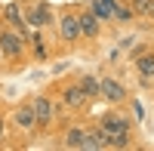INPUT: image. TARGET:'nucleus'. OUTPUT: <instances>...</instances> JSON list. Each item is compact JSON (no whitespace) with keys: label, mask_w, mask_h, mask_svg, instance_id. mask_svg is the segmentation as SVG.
Instances as JSON below:
<instances>
[{"label":"nucleus","mask_w":154,"mask_h":151,"mask_svg":"<svg viewBox=\"0 0 154 151\" xmlns=\"http://www.w3.org/2000/svg\"><path fill=\"white\" fill-rule=\"evenodd\" d=\"M3 16H6V22H12V25H16V28L22 31L25 19H22V6H19V3H16V6H6V9H3Z\"/></svg>","instance_id":"obj_12"},{"label":"nucleus","mask_w":154,"mask_h":151,"mask_svg":"<svg viewBox=\"0 0 154 151\" xmlns=\"http://www.w3.org/2000/svg\"><path fill=\"white\" fill-rule=\"evenodd\" d=\"M77 25H80V37H96L99 34V19L93 16V12L77 16Z\"/></svg>","instance_id":"obj_6"},{"label":"nucleus","mask_w":154,"mask_h":151,"mask_svg":"<svg viewBox=\"0 0 154 151\" xmlns=\"http://www.w3.org/2000/svg\"><path fill=\"white\" fill-rule=\"evenodd\" d=\"M59 31H62V37L65 40H80V25H77V16H62L59 19Z\"/></svg>","instance_id":"obj_2"},{"label":"nucleus","mask_w":154,"mask_h":151,"mask_svg":"<svg viewBox=\"0 0 154 151\" xmlns=\"http://www.w3.org/2000/svg\"><path fill=\"white\" fill-rule=\"evenodd\" d=\"M114 6H117V0H93V16L96 19H111Z\"/></svg>","instance_id":"obj_9"},{"label":"nucleus","mask_w":154,"mask_h":151,"mask_svg":"<svg viewBox=\"0 0 154 151\" xmlns=\"http://www.w3.org/2000/svg\"><path fill=\"white\" fill-rule=\"evenodd\" d=\"M83 139H86L83 130H68V133H65V145H68V148H83Z\"/></svg>","instance_id":"obj_13"},{"label":"nucleus","mask_w":154,"mask_h":151,"mask_svg":"<svg viewBox=\"0 0 154 151\" xmlns=\"http://www.w3.org/2000/svg\"><path fill=\"white\" fill-rule=\"evenodd\" d=\"M133 117H136V120H142V117H145V108H142V105H139V102L133 105Z\"/></svg>","instance_id":"obj_17"},{"label":"nucleus","mask_w":154,"mask_h":151,"mask_svg":"<svg viewBox=\"0 0 154 151\" xmlns=\"http://www.w3.org/2000/svg\"><path fill=\"white\" fill-rule=\"evenodd\" d=\"M0 49L6 56H22V37L12 34V31H3L0 34Z\"/></svg>","instance_id":"obj_3"},{"label":"nucleus","mask_w":154,"mask_h":151,"mask_svg":"<svg viewBox=\"0 0 154 151\" xmlns=\"http://www.w3.org/2000/svg\"><path fill=\"white\" fill-rule=\"evenodd\" d=\"M111 19H117V22H130V19H133V9H126V6H120V3H117V6H114V16H111Z\"/></svg>","instance_id":"obj_16"},{"label":"nucleus","mask_w":154,"mask_h":151,"mask_svg":"<svg viewBox=\"0 0 154 151\" xmlns=\"http://www.w3.org/2000/svg\"><path fill=\"white\" fill-rule=\"evenodd\" d=\"M136 68H139L142 77H151V74H154V56H139L136 59Z\"/></svg>","instance_id":"obj_11"},{"label":"nucleus","mask_w":154,"mask_h":151,"mask_svg":"<svg viewBox=\"0 0 154 151\" xmlns=\"http://www.w3.org/2000/svg\"><path fill=\"white\" fill-rule=\"evenodd\" d=\"M0 136H3V120H0Z\"/></svg>","instance_id":"obj_19"},{"label":"nucleus","mask_w":154,"mask_h":151,"mask_svg":"<svg viewBox=\"0 0 154 151\" xmlns=\"http://www.w3.org/2000/svg\"><path fill=\"white\" fill-rule=\"evenodd\" d=\"M77 86H80V90L86 93V99H93V96H99V80H96V77H83V80L77 83Z\"/></svg>","instance_id":"obj_14"},{"label":"nucleus","mask_w":154,"mask_h":151,"mask_svg":"<svg viewBox=\"0 0 154 151\" xmlns=\"http://www.w3.org/2000/svg\"><path fill=\"white\" fill-rule=\"evenodd\" d=\"M148 19H154V0H151V9H148Z\"/></svg>","instance_id":"obj_18"},{"label":"nucleus","mask_w":154,"mask_h":151,"mask_svg":"<svg viewBox=\"0 0 154 151\" xmlns=\"http://www.w3.org/2000/svg\"><path fill=\"white\" fill-rule=\"evenodd\" d=\"M16 123H19V127H25V130H31L34 123H37L34 105H19V108H16Z\"/></svg>","instance_id":"obj_8"},{"label":"nucleus","mask_w":154,"mask_h":151,"mask_svg":"<svg viewBox=\"0 0 154 151\" xmlns=\"http://www.w3.org/2000/svg\"><path fill=\"white\" fill-rule=\"evenodd\" d=\"M99 93L105 96V99H111V102H120V99L126 96L123 86H120L117 80H99Z\"/></svg>","instance_id":"obj_5"},{"label":"nucleus","mask_w":154,"mask_h":151,"mask_svg":"<svg viewBox=\"0 0 154 151\" xmlns=\"http://www.w3.org/2000/svg\"><path fill=\"white\" fill-rule=\"evenodd\" d=\"M53 114H56V108H53L49 99H37V102H34V117H37L40 127H46V123L53 120Z\"/></svg>","instance_id":"obj_4"},{"label":"nucleus","mask_w":154,"mask_h":151,"mask_svg":"<svg viewBox=\"0 0 154 151\" xmlns=\"http://www.w3.org/2000/svg\"><path fill=\"white\" fill-rule=\"evenodd\" d=\"M28 22L37 25V28H43V25L49 22V9H46V6H34V9H31V16H28Z\"/></svg>","instance_id":"obj_10"},{"label":"nucleus","mask_w":154,"mask_h":151,"mask_svg":"<svg viewBox=\"0 0 154 151\" xmlns=\"http://www.w3.org/2000/svg\"><path fill=\"white\" fill-rule=\"evenodd\" d=\"M99 127L111 136V148H123L126 139H130V123H126L123 114H102Z\"/></svg>","instance_id":"obj_1"},{"label":"nucleus","mask_w":154,"mask_h":151,"mask_svg":"<svg viewBox=\"0 0 154 151\" xmlns=\"http://www.w3.org/2000/svg\"><path fill=\"white\" fill-rule=\"evenodd\" d=\"M89 102V99H86V93L80 90V86H68V90H65V105L68 108H83Z\"/></svg>","instance_id":"obj_7"},{"label":"nucleus","mask_w":154,"mask_h":151,"mask_svg":"<svg viewBox=\"0 0 154 151\" xmlns=\"http://www.w3.org/2000/svg\"><path fill=\"white\" fill-rule=\"evenodd\" d=\"M151 0H133V16H148Z\"/></svg>","instance_id":"obj_15"}]
</instances>
